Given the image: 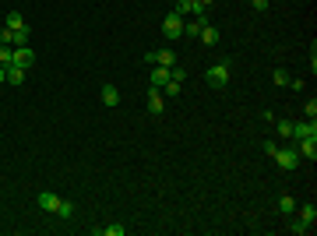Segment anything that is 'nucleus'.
<instances>
[{"mask_svg": "<svg viewBox=\"0 0 317 236\" xmlns=\"http://www.w3.org/2000/svg\"><path fill=\"white\" fill-rule=\"evenodd\" d=\"M11 60H14V50L11 46H0V67H11Z\"/></svg>", "mask_w": 317, "mask_h": 236, "instance_id": "nucleus-21", "label": "nucleus"}, {"mask_svg": "<svg viewBox=\"0 0 317 236\" xmlns=\"http://www.w3.org/2000/svg\"><path fill=\"white\" fill-rule=\"evenodd\" d=\"M275 127H279L282 138H293V120H275Z\"/></svg>", "mask_w": 317, "mask_h": 236, "instance_id": "nucleus-19", "label": "nucleus"}, {"mask_svg": "<svg viewBox=\"0 0 317 236\" xmlns=\"http://www.w3.org/2000/svg\"><path fill=\"white\" fill-rule=\"evenodd\" d=\"M0 46H11V28H0Z\"/></svg>", "mask_w": 317, "mask_h": 236, "instance_id": "nucleus-27", "label": "nucleus"}, {"mask_svg": "<svg viewBox=\"0 0 317 236\" xmlns=\"http://www.w3.org/2000/svg\"><path fill=\"white\" fill-rule=\"evenodd\" d=\"M7 81H11V85H21V81H25V71L11 64V67H7Z\"/></svg>", "mask_w": 317, "mask_h": 236, "instance_id": "nucleus-16", "label": "nucleus"}, {"mask_svg": "<svg viewBox=\"0 0 317 236\" xmlns=\"http://www.w3.org/2000/svg\"><path fill=\"white\" fill-rule=\"evenodd\" d=\"M4 28H11V32L25 28V18H21V11H7V18H4Z\"/></svg>", "mask_w": 317, "mask_h": 236, "instance_id": "nucleus-10", "label": "nucleus"}, {"mask_svg": "<svg viewBox=\"0 0 317 236\" xmlns=\"http://www.w3.org/2000/svg\"><path fill=\"white\" fill-rule=\"evenodd\" d=\"M289 233L303 236V233H310V226H307V222H303V219H293V222H289Z\"/></svg>", "mask_w": 317, "mask_h": 236, "instance_id": "nucleus-17", "label": "nucleus"}, {"mask_svg": "<svg viewBox=\"0 0 317 236\" xmlns=\"http://www.w3.org/2000/svg\"><path fill=\"white\" fill-rule=\"evenodd\" d=\"M102 102H106V106H116V102H120V92H116L113 85H102Z\"/></svg>", "mask_w": 317, "mask_h": 236, "instance_id": "nucleus-14", "label": "nucleus"}, {"mask_svg": "<svg viewBox=\"0 0 317 236\" xmlns=\"http://www.w3.org/2000/svg\"><path fill=\"white\" fill-rule=\"evenodd\" d=\"M162 35H166V39H180V35H183V14L169 11L166 21H162Z\"/></svg>", "mask_w": 317, "mask_h": 236, "instance_id": "nucleus-1", "label": "nucleus"}, {"mask_svg": "<svg viewBox=\"0 0 317 236\" xmlns=\"http://www.w3.org/2000/svg\"><path fill=\"white\" fill-rule=\"evenodd\" d=\"M183 35L197 39V35H201V25H197V21H183Z\"/></svg>", "mask_w": 317, "mask_h": 236, "instance_id": "nucleus-18", "label": "nucleus"}, {"mask_svg": "<svg viewBox=\"0 0 317 236\" xmlns=\"http://www.w3.org/2000/svg\"><path fill=\"white\" fill-rule=\"evenodd\" d=\"M14 67H21V71H28L32 64H35V53H32V46H14V60H11Z\"/></svg>", "mask_w": 317, "mask_h": 236, "instance_id": "nucleus-4", "label": "nucleus"}, {"mask_svg": "<svg viewBox=\"0 0 317 236\" xmlns=\"http://www.w3.org/2000/svg\"><path fill=\"white\" fill-rule=\"evenodd\" d=\"M307 116H310V120H317V99H310V102H307Z\"/></svg>", "mask_w": 317, "mask_h": 236, "instance_id": "nucleus-26", "label": "nucleus"}, {"mask_svg": "<svg viewBox=\"0 0 317 236\" xmlns=\"http://www.w3.org/2000/svg\"><path fill=\"white\" fill-rule=\"evenodd\" d=\"M275 162H279V169H296L300 166V152L296 148H275Z\"/></svg>", "mask_w": 317, "mask_h": 236, "instance_id": "nucleus-3", "label": "nucleus"}, {"mask_svg": "<svg viewBox=\"0 0 317 236\" xmlns=\"http://www.w3.org/2000/svg\"><path fill=\"white\" fill-rule=\"evenodd\" d=\"M169 67H152V74H148V85L152 88H162V85H169Z\"/></svg>", "mask_w": 317, "mask_h": 236, "instance_id": "nucleus-8", "label": "nucleus"}, {"mask_svg": "<svg viewBox=\"0 0 317 236\" xmlns=\"http://www.w3.org/2000/svg\"><path fill=\"white\" fill-rule=\"evenodd\" d=\"M162 95L176 99V95H180V81H169V85H162Z\"/></svg>", "mask_w": 317, "mask_h": 236, "instance_id": "nucleus-24", "label": "nucleus"}, {"mask_svg": "<svg viewBox=\"0 0 317 236\" xmlns=\"http://www.w3.org/2000/svg\"><path fill=\"white\" fill-rule=\"evenodd\" d=\"M99 233H102V236H124V233H127V226H102Z\"/></svg>", "mask_w": 317, "mask_h": 236, "instance_id": "nucleus-23", "label": "nucleus"}, {"mask_svg": "<svg viewBox=\"0 0 317 236\" xmlns=\"http://www.w3.org/2000/svg\"><path fill=\"white\" fill-rule=\"evenodd\" d=\"M279 212H282V215H293V212H296V201H293L289 194H282V198H279Z\"/></svg>", "mask_w": 317, "mask_h": 236, "instance_id": "nucleus-15", "label": "nucleus"}, {"mask_svg": "<svg viewBox=\"0 0 317 236\" xmlns=\"http://www.w3.org/2000/svg\"><path fill=\"white\" fill-rule=\"evenodd\" d=\"M28 32H32L28 25H25V28H18V32H11V46H28Z\"/></svg>", "mask_w": 317, "mask_h": 236, "instance_id": "nucleus-13", "label": "nucleus"}, {"mask_svg": "<svg viewBox=\"0 0 317 236\" xmlns=\"http://www.w3.org/2000/svg\"><path fill=\"white\" fill-rule=\"evenodd\" d=\"M197 39H201V43H205V46H215V43H219V28H212V25H205V28H201V35H197Z\"/></svg>", "mask_w": 317, "mask_h": 236, "instance_id": "nucleus-12", "label": "nucleus"}, {"mask_svg": "<svg viewBox=\"0 0 317 236\" xmlns=\"http://www.w3.org/2000/svg\"><path fill=\"white\" fill-rule=\"evenodd\" d=\"M4 81H7V67H0V85H4Z\"/></svg>", "mask_w": 317, "mask_h": 236, "instance_id": "nucleus-28", "label": "nucleus"}, {"mask_svg": "<svg viewBox=\"0 0 317 236\" xmlns=\"http://www.w3.org/2000/svg\"><path fill=\"white\" fill-rule=\"evenodd\" d=\"M296 219H303L310 229H314V222H317V208H314V201H307V205H300V215Z\"/></svg>", "mask_w": 317, "mask_h": 236, "instance_id": "nucleus-9", "label": "nucleus"}, {"mask_svg": "<svg viewBox=\"0 0 317 236\" xmlns=\"http://www.w3.org/2000/svg\"><path fill=\"white\" fill-rule=\"evenodd\" d=\"M60 201H64V198H57L53 190H43V194L35 198V205H39L43 212H53V215H57V208H60Z\"/></svg>", "mask_w": 317, "mask_h": 236, "instance_id": "nucleus-5", "label": "nucleus"}, {"mask_svg": "<svg viewBox=\"0 0 317 236\" xmlns=\"http://www.w3.org/2000/svg\"><path fill=\"white\" fill-rule=\"evenodd\" d=\"M271 78H275V85H289V74H286V71H282V67H279V71H275V74H271Z\"/></svg>", "mask_w": 317, "mask_h": 236, "instance_id": "nucleus-25", "label": "nucleus"}, {"mask_svg": "<svg viewBox=\"0 0 317 236\" xmlns=\"http://www.w3.org/2000/svg\"><path fill=\"white\" fill-rule=\"evenodd\" d=\"M162 109H166V95H162V88H152V85H148V113H162Z\"/></svg>", "mask_w": 317, "mask_h": 236, "instance_id": "nucleus-7", "label": "nucleus"}, {"mask_svg": "<svg viewBox=\"0 0 317 236\" xmlns=\"http://www.w3.org/2000/svg\"><path fill=\"white\" fill-rule=\"evenodd\" d=\"M169 78H173V81H187V67L173 64V67H169Z\"/></svg>", "mask_w": 317, "mask_h": 236, "instance_id": "nucleus-22", "label": "nucleus"}, {"mask_svg": "<svg viewBox=\"0 0 317 236\" xmlns=\"http://www.w3.org/2000/svg\"><path fill=\"white\" fill-rule=\"evenodd\" d=\"M314 141H317V138H303V141H300V148H296L300 155H303V159H310V162L317 159V145H314Z\"/></svg>", "mask_w": 317, "mask_h": 236, "instance_id": "nucleus-11", "label": "nucleus"}, {"mask_svg": "<svg viewBox=\"0 0 317 236\" xmlns=\"http://www.w3.org/2000/svg\"><path fill=\"white\" fill-rule=\"evenodd\" d=\"M57 215H60V219H71V215H74V201H60Z\"/></svg>", "mask_w": 317, "mask_h": 236, "instance_id": "nucleus-20", "label": "nucleus"}, {"mask_svg": "<svg viewBox=\"0 0 317 236\" xmlns=\"http://www.w3.org/2000/svg\"><path fill=\"white\" fill-rule=\"evenodd\" d=\"M197 4H201V7H212V4H215V0H197Z\"/></svg>", "mask_w": 317, "mask_h": 236, "instance_id": "nucleus-29", "label": "nucleus"}, {"mask_svg": "<svg viewBox=\"0 0 317 236\" xmlns=\"http://www.w3.org/2000/svg\"><path fill=\"white\" fill-rule=\"evenodd\" d=\"M293 138H296V141H303V138H317V124H314V120H300V124H293Z\"/></svg>", "mask_w": 317, "mask_h": 236, "instance_id": "nucleus-6", "label": "nucleus"}, {"mask_svg": "<svg viewBox=\"0 0 317 236\" xmlns=\"http://www.w3.org/2000/svg\"><path fill=\"white\" fill-rule=\"evenodd\" d=\"M205 81H208L212 88H226V85H229V64H215V67H208Z\"/></svg>", "mask_w": 317, "mask_h": 236, "instance_id": "nucleus-2", "label": "nucleus"}]
</instances>
